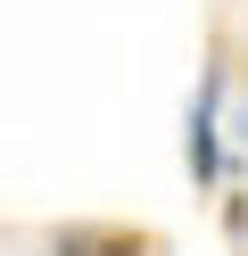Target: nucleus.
Here are the masks:
<instances>
[{
    "instance_id": "nucleus-1",
    "label": "nucleus",
    "mask_w": 248,
    "mask_h": 256,
    "mask_svg": "<svg viewBox=\"0 0 248 256\" xmlns=\"http://www.w3.org/2000/svg\"><path fill=\"white\" fill-rule=\"evenodd\" d=\"M223 91H231V50L207 58V74H198V100H190V124H182V166H190L198 190L223 182Z\"/></svg>"
},
{
    "instance_id": "nucleus-2",
    "label": "nucleus",
    "mask_w": 248,
    "mask_h": 256,
    "mask_svg": "<svg viewBox=\"0 0 248 256\" xmlns=\"http://www.w3.org/2000/svg\"><path fill=\"white\" fill-rule=\"evenodd\" d=\"M50 256H157V232H141V223H58Z\"/></svg>"
},
{
    "instance_id": "nucleus-3",
    "label": "nucleus",
    "mask_w": 248,
    "mask_h": 256,
    "mask_svg": "<svg viewBox=\"0 0 248 256\" xmlns=\"http://www.w3.org/2000/svg\"><path fill=\"white\" fill-rule=\"evenodd\" d=\"M231 132H240V140H248V83H240V124H231Z\"/></svg>"
}]
</instances>
